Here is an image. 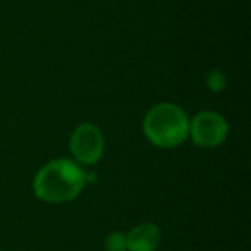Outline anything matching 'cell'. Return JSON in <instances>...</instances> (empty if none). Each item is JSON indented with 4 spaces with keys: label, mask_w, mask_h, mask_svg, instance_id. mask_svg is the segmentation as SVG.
Instances as JSON below:
<instances>
[{
    "label": "cell",
    "mask_w": 251,
    "mask_h": 251,
    "mask_svg": "<svg viewBox=\"0 0 251 251\" xmlns=\"http://www.w3.org/2000/svg\"><path fill=\"white\" fill-rule=\"evenodd\" d=\"M86 186V172L77 162L57 158L45 164L33 181L35 195L47 203H66L74 200Z\"/></svg>",
    "instance_id": "obj_1"
},
{
    "label": "cell",
    "mask_w": 251,
    "mask_h": 251,
    "mask_svg": "<svg viewBox=\"0 0 251 251\" xmlns=\"http://www.w3.org/2000/svg\"><path fill=\"white\" fill-rule=\"evenodd\" d=\"M143 133L147 140L158 148L179 147L188 138L189 119L177 105L158 103L145 115Z\"/></svg>",
    "instance_id": "obj_2"
},
{
    "label": "cell",
    "mask_w": 251,
    "mask_h": 251,
    "mask_svg": "<svg viewBox=\"0 0 251 251\" xmlns=\"http://www.w3.org/2000/svg\"><path fill=\"white\" fill-rule=\"evenodd\" d=\"M229 134V124L220 114L212 110L200 112L193 121H189V133L195 145L201 148L219 147L226 141Z\"/></svg>",
    "instance_id": "obj_4"
},
{
    "label": "cell",
    "mask_w": 251,
    "mask_h": 251,
    "mask_svg": "<svg viewBox=\"0 0 251 251\" xmlns=\"http://www.w3.org/2000/svg\"><path fill=\"white\" fill-rule=\"evenodd\" d=\"M71 153L79 165H95L103 157L105 138L91 122H83L73 131L69 140Z\"/></svg>",
    "instance_id": "obj_3"
},
{
    "label": "cell",
    "mask_w": 251,
    "mask_h": 251,
    "mask_svg": "<svg viewBox=\"0 0 251 251\" xmlns=\"http://www.w3.org/2000/svg\"><path fill=\"white\" fill-rule=\"evenodd\" d=\"M105 250L107 251H127V241L126 234L121 230H114L105 239Z\"/></svg>",
    "instance_id": "obj_6"
},
{
    "label": "cell",
    "mask_w": 251,
    "mask_h": 251,
    "mask_svg": "<svg viewBox=\"0 0 251 251\" xmlns=\"http://www.w3.org/2000/svg\"><path fill=\"white\" fill-rule=\"evenodd\" d=\"M226 76H224L220 71L217 69H212L208 74H206V86L210 88L212 91H222L226 88Z\"/></svg>",
    "instance_id": "obj_7"
},
{
    "label": "cell",
    "mask_w": 251,
    "mask_h": 251,
    "mask_svg": "<svg viewBox=\"0 0 251 251\" xmlns=\"http://www.w3.org/2000/svg\"><path fill=\"white\" fill-rule=\"evenodd\" d=\"M160 227L151 222H143L134 226L126 234L127 251H155L160 244Z\"/></svg>",
    "instance_id": "obj_5"
}]
</instances>
